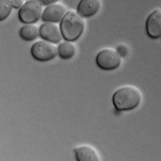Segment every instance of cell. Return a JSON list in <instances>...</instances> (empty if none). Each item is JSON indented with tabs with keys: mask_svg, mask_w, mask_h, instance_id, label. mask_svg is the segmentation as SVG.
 <instances>
[{
	"mask_svg": "<svg viewBox=\"0 0 161 161\" xmlns=\"http://www.w3.org/2000/svg\"><path fill=\"white\" fill-rule=\"evenodd\" d=\"M60 30L62 38L66 41H76L85 28V20L76 11H69L60 20Z\"/></svg>",
	"mask_w": 161,
	"mask_h": 161,
	"instance_id": "cell-2",
	"label": "cell"
},
{
	"mask_svg": "<svg viewBox=\"0 0 161 161\" xmlns=\"http://www.w3.org/2000/svg\"><path fill=\"white\" fill-rule=\"evenodd\" d=\"M43 4L40 0H28L19 11V17L24 24H35L42 17Z\"/></svg>",
	"mask_w": 161,
	"mask_h": 161,
	"instance_id": "cell-3",
	"label": "cell"
},
{
	"mask_svg": "<svg viewBox=\"0 0 161 161\" xmlns=\"http://www.w3.org/2000/svg\"><path fill=\"white\" fill-rule=\"evenodd\" d=\"M24 3H25V0H12L13 9H20Z\"/></svg>",
	"mask_w": 161,
	"mask_h": 161,
	"instance_id": "cell-14",
	"label": "cell"
},
{
	"mask_svg": "<svg viewBox=\"0 0 161 161\" xmlns=\"http://www.w3.org/2000/svg\"><path fill=\"white\" fill-rule=\"evenodd\" d=\"M101 9V0H80L77 13L82 17H92Z\"/></svg>",
	"mask_w": 161,
	"mask_h": 161,
	"instance_id": "cell-9",
	"label": "cell"
},
{
	"mask_svg": "<svg viewBox=\"0 0 161 161\" xmlns=\"http://www.w3.org/2000/svg\"><path fill=\"white\" fill-rule=\"evenodd\" d=\"M12 10V0H0V20H4L9 17Z\"/></svg>",
	"mask_w": 161,
	"mask_h": 161,
	"instance_id": "cell-13",
	"label": "cell"
},
{
	"mask_svg": "<svg viewBox=\"0 0 161 161\" xmlns=\"http://www.w3.org/2000/svg\"><path fill=\"white\" fill-rule=\"evenodd\" d=\"M147 35L152 39L161 38V10L157 9L153 11L146 20Z\"/></svg>",
	"mask_w": 161,
	"mask_h": 161,
	"instance_id": "cell-8",
	"label": "cell"
},
{
	"mask_svg": "<svg viewBox=\"0 0 161 161\" xmlns=\"http://www.w3.org/2000/svg\"><path fill=\"white\" fill-rule=\"evenodd\" d=\"M75 157L79 161H99L100 157L97 150L88 145H83L74 149Z\"/></svg>",
	"mask_w": 161,
	"mask_h": 161,
	"instance_id": "cell-10",
	"label": "cell"
},
{
	"mask_svg": "<svg viewBox=\"0 0 161 161\" xmlns=\"http://www.w3.org/2000/svg\"><path fill=\"white\" fill-rule=\"evenodd\" d=\"M67 13V9L64 4L55 2V3L48 4L44 9L42 13V19L44 22H51V23H58L62 19L64 14Z\"/></svg>",
	"mask_w": 161,
	"mask_h": 161,
	"instance_id": "cell-7",
	"label": "cell"
},
{
	"mask_svg": "<svg viewBox=\"0 0 161 161\" xmlns=\"http://www.w3.org/2000/svg\"><path fill=\"white\" fill-rule=\"evenodd\" d=\"M41 3L43 4V6H48V4H52V3H55L57 2L58 0H40Z\"/></svg>",
	"mask_w": 161,
	"mask_h": 161,
	"instance_id": "cell-16",
	"label": "cell"
},
{
	"mask_svg": "<svg viewBox=\"0 0 161 161\" xmlns=\"http://www.w3.org/2000/svg\"><path fill=\"white\" fill-rule=\"evenodd\" d=\"M142 93L136 87L127 85L118 88L113 95V104L117 111H130L141 103Z\"/></svg>",
	"mask_w": 161,
	"mask_h": 161,
	"instance_id": "cell-1",
	"label": "cell"
},
{
	"mask_svg": "<svg viewBox=\"0 0 161 161\" xmlns=\"http://www.w3.org/2000/svg\"><path fill=\"white\" fill-rule=\"evenodd\" d=\"M117 52H118L119 55H120V53H121L125 56L127 54V47H126V46H124V45H119L118 48H117Z\"/></svg>",
	"mask_w": 161,
	"mask_h": 161,
	"instance_id": "cell-15",
	"label": "cell"
},
{
	"mask_svg": "<svg viewBox=\"0 0 161 161\" xmlns=\"http://www.w3.org/2000/svg\"><path fill=\"white\" fill-rule=\"evenodd\" d=\"M19 36L23 40L30 42V41L36 40L40 36V31L37 26L33 24H25V26H23L19 29Z\"/></svg>",
	"mask_w": 161,
	"mask_h": 161,
	"instance_id": "cell-11",
	"label": "cell"
},
{
	"mask_svg": "<svg viewBox=\"0 0 161 161\" xmlns=\"http://www.w3.org/2000/svg\"><path fill=\"white\" fill-rule=\"evenodd\" d=\"M96 62L100 69L112 71L116 70L121 64V56L113 48H103L97 54Z\"/></svg>",
	"mask_w": 161,
	"mask_h": 161,
	"instance_id": "cell-4",
	"label": "cell"
},
{
	"mask_svg": "<svg viewBox=\"0 0 161 161\" xmlns=\"http://www.w3.org/2000/svg\"><path fill=\"white\" fill-rule=\"evenodd\" d=\"M31 55L38 61H50L58 55V52L54 43L41 40L31 46Z\"/></svg>",
	"mask_w": 161,
	"mask_h": 161,
	"instance_id": "cell-5",
	"label": "cell"
},
{
	"mask_svg": "<svg viewBox=\"0 0 161 161\" xmlns=\"http://www.w3.org/2000/svg\"><path fill=\"white\" fill-rule=\"evenodd\" d=\"M57 52H58V55L61 59H70L72 58L75 53H76V47L72 42L70 41H64V42H60V44L57 47Z\"/></svg>",
	"mask_w": 161,
	"mask_h": 161,
	"instance_id": "cell-12",
	"label": "cell"
},
{
	"mask_svg": "<svg viewBox=\"0 0 161 161\" xmlns=\"http://www.w3.org/2000/svg\"><path fill=\"white\" fill-rule=\"evenodd\" d=\"M40 31V36L43 40L48 41L52 43H60L62 38L60 27L58 25H56V23H51V22H44L42 25L39 28Z\"/></svg>",
	"mask_w": 161,
	"mask_h": 161,
	"instance_id": "cell-6",
	"label": "cell"
}]
</instances>
